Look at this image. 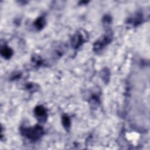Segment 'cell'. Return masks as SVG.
Instances as JSON below:
<instances>
[{
  "label": "cell",
  "mask_w": 150,
  "mask_h": 150,
  "mask_svg": "<svg viewBox=\"0 0 150 150\" xmlns=\"http://www.w3.org/2000/svg\"><path fill=\"white\" fill-rule=\"evenodd\" d=\"M21 132L26 138L32 141H36L42 136L43 129L40 126L35 125L33 127L22 128L21 129Z\"/></svg>",
  "instance_id": "1"
},
{
  "label": "cell",
  "mask_w": 150,
  "mask_h": 150,
  "mask_svg": "<svg viewBox=\"0 0 150 150\" xmlns=\"http://www.w3.org/2000/svg\"><path fill=\"white\" fill-rule=\"evenodd\" d=\"M112 39L111 32L108 31L106 34L103 35L101 38L98 39L97 41L95 42L93 46V49L96 52H98L101 50L104 47L107 45Z\"/></svg>",
  "instance_id": "2"
},
{
  "label": "cell",
  "mask_w": 150,
  "mask_h": 150,
  "mask_svg": "<svg viewBox=\"0 0 150 150\" xmlns=\"http://www.w3.org/2000/svg\"><path fill=\"white\" fill-rule=\"evenodd\" d=\"M87 36L83 32L80 31L76 32L71 38V43L73 48L77 49L82 45L87 39Z\"/></svg>",
  "instance_id": "3"
},
{
  "label": "cell",
  "mask_w": 150,
  "mask_h": 150,
  "mask_svg": "<svg viewBox=\"0 0 150 150\" xmlns=\"http://www.w3.org/2000/svg\"><path fill=\"white\" fill-rule=\"evenodd\" d=\"M34 113L38 120L40 122H45L47 118L46 111L42 105H38L34 110Z\"/></svg>",
  "instance_id": "4"
},
{
  "label": "cell",
  "mask_w": 150,
  "mask_h": 150,
  "mask_svg": "<svg viewBox=\"0 0 150 150\" xmlns=\"http://www.w3.org/2000/svg\"><path fill=\"white\" fill-rule=\"evenodd\" d=\"M1 56L4 58H5L6 59H8L12 56V55L13 54V51L9 47H4L1 49Z\"/></svg>",
  "instance_id": "5"
},
{
  "label": "cell",
  "mask_w": 150,
  "mask_h": 150,
  "mask_svg": "<svg viewBox=\"0 0 150 150\" xmlns=\"http://www.w3.org/2000/svg\"><path fill=\"white\" fill-rule=\"evenodd\" d=\"M45 24H46L45 19L42 16L37 18L34 22V25L38 30H41L42 29H43Z\"/></svg>",
  "instance_id": "6"
},
{
  "label": "cell",
  "mask_w": 150,
  "mask_h": 150,
  "mask_svg": "<svg viewBox=\"0 0 150 150\" xmlns=\"http://www.w3.org/2000/svg\"><path fill=\"white\" fill-rule=\"evenodd\" d=\"M142 16L140 13H138V14H137L135 16H134V18H132L131 19H129L128 21V22L129 23H131V24H132L134 25V26H137L138 25L140 24V23L141 22V21H142Z\"/></svg>",
  "instance_id": "7"
},
{
  "label": "cell",
  "mask_w": 150,
  "mask_h": 150,
  "mask_svg": "<svg viewBox=\"0 0 150 150\" xmlns=\"http://www.w3.org/2000/svg\"><path fill=\"white\" fill-rule=\"evenodd\" d=\"M62 124H63V127H64V128L66 130L69 131V128L70 127V120L69 117L67 115L64 114L62 116Z\"/></svg>",
  "instance_id": "8"
},
{
  "label": "cell",
  "mask_w": 150,
  "mask_h": 150,
  "mask_svg": "<svg viewBox=\"0 0 150 150\" xmlns=\"http://www.w3.org/2000/svg\"><path fill=\"white\" fill-rule=\"evenodd\" d=\"M109 75H110V73L107 69H106V70L104 69L101 71V76L102 77V79H104V80L107 81L109 79Z\"/></svg>",
  "instance_id": "9"
},
{
  "label": "cell",
  "mask_w": 150,
  "mask_h": 150,
  "mask_svg": "<svg viewBox=\"0 0 150 150\" xmlns=\"http://www.w3.org/2000/svg\"><path fill=\"white\" fill-rule=\"evenodd\" d=\"M26 89H28L29 91H34L35 89H36V86H35L33 84H27L26 85Z\"/></svg>",
  "instance_id": "10"
},
{
  "label": "cell",
  "mask_w": 150,
  "mask_h": 150,
  "mask_svg": "<svg viewBox=\"0 0 150 150\" xmlns=\"http://www.w3.org/2000/svg\"><path fill=\"white\" fill-rule=\"evenodd\" d=\"M111 21V18L109 15H105L103 18V22L105 23H109Z\"/></svg>",
  "instance_id": "11"
}]
</instances>
